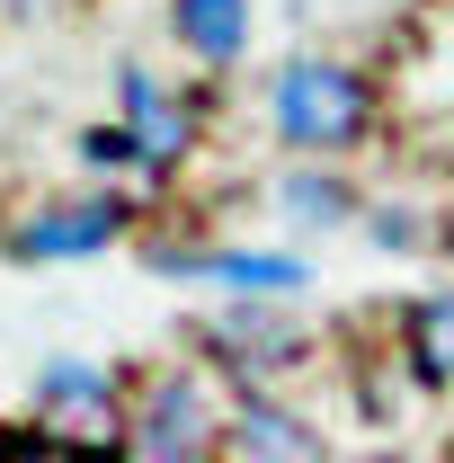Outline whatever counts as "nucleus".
Segmentation results:
<instances>
[{
  "instance_id": "obj_1",
  "label": "nucleus",
  "mask_w": 454,
  "mask_h": 463,
  "mask_svg": "<svg viewBox=\"0 0 454 463\" xmlns=\"http://www.w3.org/2000/svg\"><path fill=\"white\" fill-rule=\"evenodd\" d=\"M374 125H383V90L347 54H285L268 71V134L294 161H347L374 143Z\"/></svg>"
},
{
  "instance_id": "obj_2",
  "label": "nucleus",
  "mask_w": 454,
  "mask_h": 463,
  "mask_svg": "<svg viewBox=\"0 0 454 463\" xmlns=\"http://www.w3.org/2000/svg\"><path fill=\"white\" fill-rule=\"evenodd\" d=\"M223 410L205 365L125 374V463H223Z\"/></svg>"
},
{
  "instance_id": "obj_3",
  "label": "nucleus",
  "mask_w": 454,
  "mask_h": 463,
  "mask_svg": "<svg viewBox=\"0 0 454 463\" xmlns=\"http://www.w3.org/2000/svg\"><path fill=\"white\" fill-rule=\"evenodd\" d=\"M143 232V205L125 187H71V196H45L27 205L18 223L0 232V259L18 268H71V259H108Z\"/></svg>"
},
{
  "instance_id": "obj_4",
  "label": "nucleus",
  "mask_w": 454,
  "mask_h": 463,
  "mask_svg": "<svg viewBox=\"0 0 454 463\" xmlns=\"http://www.w3.org/2000/svg\"><path fill=\"white\" fill-rule=\"evenodd\" d=\"M196 330V365L223 383V392H277V374H294L303 356H312V339L285 321L277 303H232V312H214V321H187Z\"/></svg>"
},
{
  "instance_id": "obj_5",
  "label": "nucleus",
  "mask_w": 454,
  "mask_h": 463,
  "mask_svg": "<svg viewBox=\"0 0 454 463\" xmlns=\"http://www.w3.org/2000/svg\"><path fill=\"white\" fill-rule=\"evenodd\" d=\"M143 268L178 277V286H214L232 303H285V294H312V259L294 250H232V241H143Z\"/></svg>"
},
{
  "instance_id": "obj_6",
  "label": "nucleus",
  "mask_w": 454,
  "mask_h": 463,
  "mask_svg": "<svg viewBox=\"0 0 454 463\" xmlns=\"http://www.w3.org/2000/svg\"><path fill=\"white\" fill-rule=\"evenodd\" d=\"M116 134H125V152H134L143 178H170L205 143V99L178 90V80H161L152 62H125L116 71Z\"/></svg>"
},
{
  "instance_id": "obj_7",
  "label": "nucleus",
  "mask_w": 454,
  "mask_h": 463,
  "mask_svg": "<svg viewBox=\"0 0 454 463\" xmlns=\"http://www.w3.org/2000/svg\"><path fill=\"white\" fill-rule=\"evenodd\" d=\"M36 428L62 446H125V374L90 356H54L36 374Z\"/></svg>"
},
{
  "instance_id": "obj_8",
  "label": "nucleus",
  "mask_w": 454,
  "mask_h": 463,
  "mask_svg": "<svg viewBox=\"0 0 454 463\" xmlns=\"http://www.w3.org/2000/svg\"><path fill=\"white\" fill-rule=\"evenodd\" d=\"M223 463H330V446H321V428L285 402V392H232Z\"/></svg>"
},
{
  "instance_id": "obj_9",
  "label": "nucleus",
  "mask_w": 454,
  "mask_h": 463,
  "mask_svg": "<svg viewBox=\"0 0 454 463\" xmlns=\"http://www.w3.org/2000/svg\"><path fill=\"white\" fill-rule=\"evenodd\" d=\"M393 347H401L410 392H446L454 383V286H428L410 303H393Z\"/></svg>"
},
{
  "instance_id": "obj_10",
  "label": "nucleus",
  "mask_w": 454,
  "mask_h": 463,
  "mask_svg": "<svg viewBox=\"0 0 454 463\" xmlns=\"http://www.w3.org/2000/svg\"><path fill=\"white\" fill-rule=\"evenodd\" d=\"M277 214L294 232H356L365 187H356L347 170H330V161H294V170L277 178Z\"/></svg>"
},
{
  "instance_id": "obj_11",
  "label": "nucleus",
  "mask_w": 454,
  "mask_h": 463,
  "mask_svg": "<svg viewBox=\"0 0 454 463\" xmlns=\"http://www.w3.org/2000/svg\"><path fill=\"white\" fill-rule=\"evenodd\" d=\"M250 0H170V36L187 62H205V71H241L250 54Z\"/></svg>"
},
{
  "instance_id": "obj_12",
  "label": "nucleus",
  "mask_w": 454,
  "mask_h": 463,
  "mask_svg": "<svg viewBox=\"0 0 454 463\" xmlns=\"http://www.w3.org/2000/svg\"><path fill=\"white\" fill-rule=\"evenodd\" d=\"M356 232H374V250L410 259V250H428V241H437V214H419V205H401V196H365Z\"/></svg>"
},
{
  "instance_id": "obj_13",
  "label": "nucleus",
  "mask_w": 454,
  "mask_h": 463,
  "mask_svg": "<svg viewBox=\"0 0 454 463\" xmlns=\"http://www.w3.org/2000/svg\"><path fill=\"white\" fill-rule=\"evenodd\" d=\"M80 161H90V170H134V152H125V134H116V116H108V125H90V134H80Z\"/></svg>"
},
{
  "instance_id": "obj_14",
  "label": "nucleus",
  "mask_w": 454,
  "mask_h": 463,
  "mask_svg": "<svg viewBox=\"0 0 454 463\" xmlns=\"http://www.w3.org/2000/svg\"><path fill=\"white\" fill-rule=\"evenodd\" d=\"M437 241H446V250H454V214H437Z\"/></svg>"
}]
</instances>
